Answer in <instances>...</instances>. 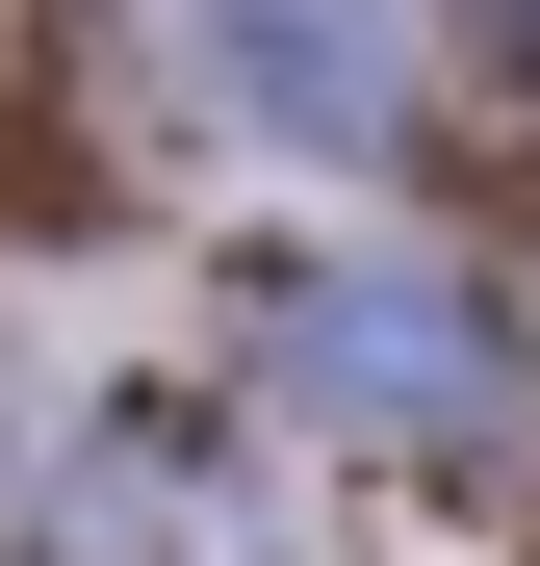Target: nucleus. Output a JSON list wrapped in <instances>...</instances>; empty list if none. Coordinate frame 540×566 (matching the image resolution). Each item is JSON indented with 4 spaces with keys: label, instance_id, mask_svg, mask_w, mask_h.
I'll return each mask as SVG.
<instances>
[{
    "label": "nucleus",
    "instance_id": "f257e3e1",
    "mask_svg": "<svg viewBox=\"0 0 540 566\" xmlns=\"http://www.w3.org/2000/svg\"><path fill=\"white\" fill-rule=\"evenodd\" d=\"M257 412H284V438H360V463H437V438H489V412H515V310H489L464 258L335 232L284 310H257Z\"/></svg>",
    "mask_w": 540,
    "mask_h": 566
},
{
    "label": "nucleus",
    "instance_id": "f03ea898",
    "mask_svg": "<svg viewBox=\"0 0 540 566\" xmlns=\"http://www.w3.org/2000/svg\"><path fill=\"white\" fill-rule=\"evenodd\" d=\"M52 566H309L284 412H104L52 463Z\"/></svg>",
    "mask_w": 540,
    "mask_h": 566
},
{
    "label": "nucleus",
    "instance_id": "7ed1b4c3",
    "mask_svg": "<svg viewBox=\"0 0 540 566\" xmlns=\"http://www.w3.org/2000/svg\"><path fill=\"white\" fill-rule=\"evenodd\" d=\"M155 77H180L232 155H387L412 0H155Z\"/></svg>",
    "mask_w": 540,
    "mask_h": 566
},
{
    "label": "nucleus",
    "instance_id": "20e7f679",
    "mask_svg": "<svg viewBox=\"0 0 540 566\" xmlns=\"http://www.w3.org/2000/svg\"><path fill=\"white\" fill-rule=\"evenodd\" d=\"M489 52H515V77H540V0H489Z\"/></svg>",
    "mask_w": 540,
    "mask_h": 566
}]
</instances>
